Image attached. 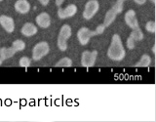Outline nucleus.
I'll return each instance as SVG.
<instances>
[{
    "mask_svg": "<svg viewBox=\"0 0 156 122\" xmlns=\"http://www.w3.org/2000/svg\"><path fill=\"white\" fill-rule=\"evenodd\" d=\"M125 56L126 52L123 47V44H122L121 37L118 34H114L112 36L110 46L107 50V57L114 62H120L125 58Z\"/></svg>",
    "mask_w": 156,
    "mask_h": 122,
    "instance_id": "nucleus-1",
    "label": "nucleus"
},
{
    "mask_svg": "<svg viewBox=\"0 0 156 122\" xmlns=\"http://www.w3.org/2000/svg\"><path fill=\"white\" fill-rule=\"evenodd\" d=\"M71 36V27L68 24H63L58 36V47L61 51L67 49V40Z\"/></svg>",
    "mask_w": 156,
    "mask_h": 122,
    "instance_id": "nucleus-2",
    "label": "nucleus"
},
{
    "mask_svg": "<svg viewBox=\"0 0 156 122\" xmlns=\"http://www.w3.org/2000/svg\"><path fill=\"white\" fill-rule=\"evenodd\" d=\"M50 51V47L49 44L45 41L37 43L35 46L33 47L32 50V60L33 61H39L41 60L43 57H45Z\"/></svg>",
    "mask_w": 156,
    "mask_h": 122,
    "instance_id": "nucleus-3",
    "label": "nucleus"
},
{
    "mask_svg": "<svg viewBox=\"0 0 156 122\" xmlns=\"http://www.w3.org/2000/svg\"><path fill=\"white\" fill-rule=\"evenodd\" d=\"M100 9V3L98 0H89L86 5L85 9L83 11V18L85 20H91L97 14Z\"/></svg>",
    "mask_w": 156,
    "mask_h": 122,
    "instance_id": "nucleus-4",
    "label": "nucleus"
},
{
    "mask_svg": "<svg viewBox=\"0 0 156 122\" xmlns=\"http://www.w3.org/2000/svg\"><path fill=\"white\" fill-rule=\"evenodd\" d=\"M98 57V51H84L81 56V65L84 67L94 66Z\"/></svg>",
    "mask_w": 156,
    "mask_h": 122,
    "instance_id": "nucleus-5",
    "label": "nucleus"
},
{
    "mask_svg": "<svg viewBox=\"0 0 156 122\" xmlns=\"http://www.w3.org/2000/svg\"><path fill=\"white\" fill-rule=\"evenodd\" d=\"M98 35V33L96 30H90L87 27H81L77 32V38L78 41L81 45H87L88 42L90 41V39L93 36Z\"/></svg>",
    "mask_w": 156,
    "mask_h": 122,
    "instance_id": "nucleus-6",
    "label": "nucleus"
},
{
    "mask_svg": "<svg viewBox=\"0 0 156 122\" xmlns=\"http://www.w3.org/2000/svg\"><path fill=\"white\" fill-rule=\"evenodd\" d=\"M124 19H125L126 24L133 29V30L134 29H136V28H140L138 19H136V12L134 11V10H129V11H127L125 14Z\"/></svg>",
    "mask_w": 156,
    "mask_h": 122,
    "instance_id": "nucleus-7",
    "label": "nucleus"
},
{
    "mask_svg": "<svg viewBox=\"0 0 156 122\" xmlns=\"http://www.w3.org/2000/svg\"><path fill=\"white\" fill-rule=\"evenodd\" d=\"M76 13H77V7H76V5H74V4L68 5V6L66 8H65V9L60 8L58 10V16L62 20L73 17Z\"/></svg>",
    "mask_w": 156,
    "mask_h": 122,
    "instance_id": "nucleus-8",
    "label": "nucleus"
},
{
    "mask_svg": "<svg viewBox=\"0 0 156 122\" xmlns=\"http://www.w3.org/2000/svg\"><path fill=\"white\" fill-rule=\"evenodd\" d=\"M0 24L7 32L11 33L15 29V23L14 20L11 17H8L6 15H2L0 16Z\"/></svg>",
    "mask_w": 156,
    "mask_h": 122,
    "instance_id": "nucleus-9",
    "label": "nucleus"
},
{
    "mask_svg": "<svg viewBox=\"0 0 156 122\" xmlns=\"http://www.w3.org/2000/svg\"><path fill=\"white\" fill-rule=\"evenodd\" d=\"M36 23L38 24V27H40L41 28H47L50 27L51 24V18L49 16V14L46 12L40 13L35 19Z\"/></svg>",
    "mask_w": 156,
    "mask_h": 122,
    "instance_id": "nucleus-10",
    "label": "nucleus"
},
{
    "mask_svg": "<svg viewBox=\"0 0 156 122\" xmlns=\"http://www.w3.org/2000/svg\"><path fill=\"white\" fill-rule=\"evenodd\" d=\"M15 10L20 14H27L30 10V4L27 0H18L15 3Z\"/></svg>",
    "mask_w": 156,
    "mask_h": 122,
    "instance_id": "nucleus-11",
    "label": "nucleus"
},
{
    "mask_svg": "<svg viewBox=\"0 0 156 122\" xmlns=\"http://www.w3.org/2000/svg\"><path fill=\"white\" fill-rule=\"evenodd\" d=\"M21 32L23 35L27 37H30L37 33V27L31 23H24L23 27H22Z\"/></svg>",
    "mask_w": 156,
    "mask_h": 122,
    "instance_id": "nucleus-12",
    "label": "nucleus"
},
{
    "mask_svg": "<svg viewBox=\"0 0 156 122\" xmlns=\"http://www.w3.org/2000/svg\"><path fill=\"white\" fill-rule=\"evenodd\" d=\"M16 53L17 51L15 50L12 46L9 48H6V47L0 48V60L4 62L5 60H7V59L12 58Z\"/></svg>",
    "mask_w": 156,
    "mask_h": 122,
    "instance_id": "nucleus-13",
    "label": "nucleus"
},
{
    "mask_svg": "<svg viewBox=\"0 0 156 122\" xmlns=\"http://www.w3.org/2000/svg\"><path fill=\"white\" fill-rule=\"evenodd\" d=\"M117 16V14L113 11L112 9H109L108 11L106 12L105 17V22H104V26L105 27H109L110 24L115 21V18Z\"/></svg>",
    "mask_w": 156,
    "mask_h": 122,
    "instance_id": "nucleus-14",
    "label": "nucleus"
},
{
    "mask_svg": "<svg viewBox=\"0 0 156 122\" xmlns=\"http://www.w3.org/2000/svg\"><path fill=\"white\" fill-rule=\"evenodd\" d=\"M150 63H151V58L148 55L144 54V55L141 56L140 60L136 63L135 66L136 67H147V66H149Z\"/></svg>",
    "mask_w": 156,
    "mask_h": 122,
    "instance_id": "nucleus-15",
    "label": "nucleus"
},
{
    "mask_svg": "<svg viewBox=\"0 0 156 122\" xmlns=\"http://www.w3.org/2000/svg\"><path fill=\"white\" fill-rule=\"evenodd\" d=\"M71 66H72V61L67 57L61 59L55 65L56 67H70Z\"/></svg>",
    "mask_w": 156,
    "mask_h": 122,
    "instance_id": "nucleus-16",
    "label": "nucleus"
},
{
    "mask_svg": "<svg viewBox=\"0 0 156 122\" xmlns=\"http://www.w3.org/2000/svg\"><path fill=\"white\" fill-rule=\"evenodd\" d=\"M130 37L133 39L134 41H140L144 39V33L140 30V28H136V29H134V30L130 33Z\"/></svg>",
    "mask_w": 156,
    "mask_h": 122,
    "instance_id": "nucleus-17",
    "label": "nucleus"
},
{
    "mask_svg": "<svg viewBox=\"0 0 156 122\" xmlns=\"http://www.w3.org/2000/svg\"><path fill=\"white\" fill-rule=\"evenodd\" d=\"M125 1H126V0H117V1L114 3L113 6L111 7V9L113 10V11L117 15L122 13V11H123V4H124Z\"/></svg>",
    "mask_w": 156,
    "mask_h": 122,
    "instance_id": "nucleus-18",
    "label": "nucleus"
},
{
    "mask_svg": "<svg viewBox=\"0 0 156 122\" xmlns=\"http://www.w3.org/2000/svg\"><path fill=\"white\" fill-rule=\"evenodd\" d=\"M12 47L16 50L17 52H20V51H23L24 48H26V43H24L23 40L21 39H17V40H15L12 44Z\"/></svg>",
    "mask_w": 156,
    "mask_h": 122,
    "instance_id": "nucleus-19",
    "label": "nucleus"
},
{
    "mask_svg": "<svg viewBox=\"0 0 156 122\" xmlns=\"http://www.w3.org/2000/svg\"><path fill=\"white\" fill-rule=\"evenodd\" d=\"M30 63H31V61L28 57H22L21 60L19 62L20 66H22V67H28L30 66Z\"/></svg>",
    "mask_w": 156,
    "mask_h": 122,
    "instance_id": "nucleus-20",
    "label": "nucleus"
},
{
    "mask_svg": "<svg viewBox=\"0 0 156 122\" xmlns=\"http://www.w3.org/2000/svg\"><path fill=\"white\" fill-rule=\"evenodd\" d=\"M145 29H146V30H147L148 32L154 33L155 30H156L155 22H153V21H149V22L146 23V24H145Z\"/></svg>",
    "mask_w": 156,
    "mask_h": 122,
    "instance_id": "nucleus-21",
    "label": "nucleus"
},
{
    "mask_svg": "<svg viewBox=\"0 0 156 122\" xmlns=\"http://www.w3.org/2000/svg\"><path fill=\"white\" fill-rule=\"evenodd\" d=\"M127 47H128L129 49H131V50L135 48V41L130 36L128 37V39H127Z\"/></svg>",
    "mask_w": 156,
    "mask_h": 122,
    "instance_id": "nucleus-22",
    "label": "nucleus"
},
{
    "mask_svg": "<svg viewBox=\"0 0 156 122\" xmlns=\"http://www.w3.org/2000/svg\"><path fill=\"white\" fill-rule=\"evenodd\" d=\"M105 29V27L104 26V23H102V24H100V26H98L97 28H96V31H97V33H98V35H100V34L104 33Z\"/></svg>",
    "mask_w": 156,
    "mask_h": 122,
    "instance_id": "nucleus-23",
    "label": "nucleus"
},
{
    "mask_svg": "<svg viewBox=\"0 0 156 122\" xmlns=\"http://www.w3.org/2000/svg\"><path fill=\"white\" fill-rule=\"evenodd\" d=\"M39 2L41 3V5H43V6H47V5L49 4V1L50 0H38Z\"/></svg>",
    "mask_w": 156,
    "mask_h": 122,
    "instance_id": "nucleus-24",
    "label": "nucleus"
},
{
    "mask_svg": "<svg viewBox=\"0 0 156 122\" xmlns=\"http://www.w3.org/2000/svg\"><path fill=\"white\" fill-rule=\"evenodd\" d=\"M134 1L139 5H144L146 2V0H134Z\"/></svg>",
    "mask_w": 156,
    "mask_h": 122,
    "instance_id": "nucleus-25",
    "label": "nucleus"
},
{
    "mask_svg": "<svg viewBox=\"0 0 156 122\" xmlns=\"http://www.w3.org/2000/svg\"><path fill=\"white\" fill-rule=\"evenodd\" d=\"M63 1H65V0H56V5H57V6L60 7L61 5L63 3Z\"/></svg>",
    "mask_w": 156,
    "mask_h": 122,
    "instance_id": "nucleus-26",
    "label": "nucleus"
},
{
    "mask_svg": "<svg viewBox=\"0 0 156 122\" xmlns=\"http://www.w3.org/2000/svg\"><path fill=\"white\" fill-rule=\"evenodd\" d=\"M152 53H153V54H155V45L152 47Z\"/></svg>",
    "mask_w": 156,
    "mask_h": 122,
    "instance_id": "nucleus-27",
    "label": "nucleus"
},
{
    "mask_svg": "<svg viewBox=\"0 0 156 122\" xmlns=\"http://www.w3.org/2000/svg\"><path fill=\"white\" fill-rule=\"evenodd\" d=\"M150 1L152 2V3H155V0H150Z\"/></svg>",
    "mask_w": 156,
    "mask_h": 122,
    "instance_id": "nucleus-28",
    "label": "nucleus"
},
{
    "mask_svg": "<svg viewBox=\"0 0 156 122\" xmlns=\"http://www.w3.org/2000/svg\"><path fill=\"white\" fill-rule=\"evenodd\" d=\"M2 63H3V62H2L1 60H0V66H1V65H2Z\"/></svg>",
    "mask_w": 156,
    "mask_h": 122,
    "instance_id": "nucleus-29",
    "label": "nucleus"
},
{
    "mask_svg": "<svg viewBox=\"0 0 156 122\" xmlns=\"http://www.w3.org/2000/svg\"><path fill=\"white\" fill-rule=\"evenodd\" d=\"M0 1H2V0H0Z\"/></svg>",
    "mask_w": 156,
    "mask_h": 122,
    "instance_id": "nucleus-30",
    "label": "nucleus"
}]
</instances>
